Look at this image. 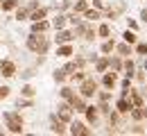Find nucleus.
I'll return each mask as SVG.
<instances>
[{"label": "nucleus", "mask_w": 147, "mask_h": 136, "mask_svg": "<svg viewBox=\"0 0 147 136\" xmlns=\"http://www.w3.org/2000/svg\"><path fill=\"white\" fill-rule=\"evenodd\" d=\"M50 30V23L43 18V20H34V25H32V32H36V34H43V32H48Z\"/></svg>", "instance_id": "obj_12"}, {"label": "nucleus", "mask_w": 147, "mask_h": 136, "mask_svg": "<svg viewBox=\"0 0 147 136\" xmlns=\"http://www.w3.org/2000/svg\"><path fill=\"white\" fill-rule=\"evenodd\" d=\"M145 91H147V89H145Z\"/></svg>", "instance_id": "obj_47"}, {"label": "nucleus", "mask_w": 147, "mask_h": 136, "mask_svg": "<svg viewBox=\"0 0 147 136\" xmlns=\"http://www.w3.org/2000/svg\"><path fill=\"white\" fill-rule=\"evenodd\" d=\"M7 95H9V86H0V100H5Z\"/></svg>", "instance_id": "obj_39"}, {"label": "nucleus", "mask_w": 147, "mask_h": 136, "mask_svg": "<svg viewBox=\"0 0 147 136\" xmlns=\"http://www.w3.org/2000/svg\"><path fill=\"white\" fill-rule=\"evenodd\" d=\"M88 9V0H77L75 2V14H84Z\"/></svg>", "instance_id": "obj_25"}, {"label": "nucleus", "mask_w": 147, "mask_h": 136, "mask_svg": "<svg viewBox=\"0 0 147 136\" xmlns=\"http://www.w3.org/2000/svg\"><path fill=\"white\" fill-rule=\"evenodd\" d=\"M100 111H102V114H111V107L107 102H102V104H100Z\"/></svg>", "instance_id": "obj_41"}, {"label": "nucleus", "mask_w": 147, "mask_h": 136, "mask_svg": "<svg viewBox=\"0 0 147 136\" xmlns=\"http://www.w3.org/2000/svg\"><path fill=\"white\" fill-rule=\"evenodd\" d=\"M50 129H52L55 134H63V132H66V120L52 116V127H50Z\"/></svg>", "instance_id": "obj_11"}, {"label": "nucleus", "mask_w": 147, "mask_h": 136, "mask_svg": "<svg viewBox=\"0 0 147 136\" xmlns=\"http://www.w3.org/2000/svg\"><path fill=\"white\" fill-rule=\"evenodd\" d=\"M25 18H30V7H27V9H18V12H16V20H25Z\"/></svg>", "instance_id": "obj_31"}, {"label": "nucleus", "mask_w": 147, "mask_h": 136, "mask_svg": "<svg viewBox=\"0 0 147 136\" xmlns=\"http://www.w3.org/2000/svg\"><path fill=\"white\" fill-rule=\"evenodd\" d=\"M131 134H145V129L140 127V125H134V129H129Z\"/></svg>", "instance_id": "obj_40"}, {"label": "nucleus", "mask_w": 147, "mask_h": 136, "mask_svg": "<svg viewBox=\"0 0 147 136\" xmlns=\"http://www.w3.org/2000/svg\"><path fill=\"white\" fill-rule=\"evenodd\" d=\"M120 86H122V89H131V77H127V75H125V79L120 82Z\"/></svg>", "instance_id": "obj_38"}, {"label": "nucleus", "mask_w": 147, "mask_h": 136, "mask_svg": "<svg viewBox=\"0 0 147 136\" xmlns=\"http://www.w3.org/2000/svg\"><path fill=\"white\" fill-rule=\"evenodd\" d=\"M102 84H104V89H113V86L118 84V73H115V70H111V73H104V77H102Z\"/></svg>", "instance_id": "obj_9"}, {"label": "nucleus", "mask_w": 147, "mask_h": 136, "mask_svg": "<svg viewBox=\"0 0 147 136\" xmlns=\"http://www.w3.org/2000/svg\"><path fill=\"white\" fill-rule=\"evenodd\" d=\"M129 116L134 118L136 122H140V120H145V107H134V109L129 111Z\"/></svg>", "instance_id": "obj_15"}, {"label": "nucleus", "mask_w": 147, "mask_h": 136, "mask_svg": "<svg viewBox=\"0 0 147 136\" xmlns=\"http://www.w3.org/2000/svg\"><path fill=\"white\" fill-rule=\"evenodd\" d=\"M143 68H145V70H147V59H145V61H143Z\"/></svg>", "instance_id": "obj_45"}, {"label": "nucleus", "mask_w": 147, "mask_h": 136, "mask_svg": "<svg viewBox=\"0 0 147 136\" xmlns=\"http://www.w3.org/2000/svg\"><path fill=\"white\" fill-rule=\"evenodd\" d=\"M107 68H109V55H104L102 59L95 61V70L97 73H107Z\"/></svg>", "instance_id": "obj_17"}, {"label": "nucleus", "mask_w": 147, "mask_h": 136, "mask_svg": "<svg viewBox=\"0 0 147 136\" xmlns=\"http://www.w3.org/2000/svg\"><path fill=\"white\" fill-rule=\"evenodd\" d=\"M129 97H131V102H134V107H145V100L140 95V91H136V89H131L129 91Z\"/></svg>", "instance_id": "obj_13"}, {"label": "nucleus", "mask_w": 147, "mask_h": 136, "mask_svg": "<svg viewBox=\"0 0 147 136\" xmlns=\"http://www.w3.org/2000/svg\"><path fill=\"white\" fill-rule=\"evenodd\" d=\"M125 75H127V77H134V75H136V66H134V61H131V59L125 61Z\"/></svg>", "instance_id": "obj_24"}, {"label": "nucleus", "mask_w": 147, "mask_h": 136, "mask_svg": "<svg viewBox=\"0 0 147 136\" xmlns=\"http://www.w3.org/2000/svg\"><path fill=\"white\" fill-rule=\"evenodd\" d=\"M97 93V82L93 77H86L84 82H82V86H79V95H84V97H93Z\"/></svg>", "instance_id": "obj_4"}, {"label": "nucleus", "mask_w": 147, "mask_h": 136, "mask_svg": "<svg viewBox=\"0 0 147 136\" xmlns=\"http://www.w3.org/2000/svg\"><path fill=\"white\" fill-rule=\"evenodd\" d=\"M18 7V0H5L2 2V12H11V9H16Z\"/></svg>", "instance_id": "obj_29"}, {"label": "nucleus", "mask_w": 147, "mask_h": 136, "mask_svg": "<svg viewBox=\"0 0 147 136\" xmlns=\"http://www.w3.org/2000/svg\"><path fill=\"white\" fill-rule=\"evenodd\" d=\"M109 34H111V27L107 25V23H102V25L97 27V37H102V39H109Z\"/></svg>", "instance_id": "obj_26"}, {"label": "nucleus", "mask_w": 147, "mask_h": 136, "mask_svg": "<svg viewBox=\"0 0 147 136\" xmlns=\"http://www.w3.org/2000/svg\"><path fill=\"white\" fill-rule=\"evenodd\" d=\"M66 75H68V73H66V68L55 70V82H63V79H66Z\"/></svg>", "instance_id": "obj_33"}, {"label": "nucleus", "mask_w": 147, "mask_h": 136, "mask_svg": "<svg viewBox=\"0 0 147 136\" xmlns=\"http://www.w3.org/2000/svg\"><path fill=\"white\" fill-rule=\"evenodd\" d=\"M140 20H143V23H147V9H143V12H140Z\"/></svg>", "instance_id": "obj_44"}, {"label": "nucleus", "mask_w": 147, "mask_h": 136, "mask_svg": "<svg viewBox=\"0 0 147 136\" xmlns=\"http://www.w3.org/2000/svg\"><path fill=\"white\" fill-rule=\"evenodd\" d=\"M48 48H50L48 37H41L36 32H32V34L27 37V50H32V52H36V55H45Z\"/></svg>", "instance_id": "obj_1"}, {"label": "nucleus", "mask_w": 147, "mask_h": 136, "mask_svg": "<svg viewBox=\"0 0 147 136\" xmlns=\"http://www.w3.org/2000/svg\"><path fill=\"white\" fill-rule=\"evenodd\" d=\"M122 39L127 41V43H131V45H136V43H138V37H136V32H134V30H125V34H122Z\"/></svg>", "instance_id": "obj_20"}, {"label": "nucleus", "mask_w": 147, "mask_h": 136, "mask_svg": "<svg viewBox=\"0 0 147 136\" xmlns=\"http://www.w3.org/2000/svg\"><path fill=\"white\" fill-rule=\"evenodd\" d=\"M68 41H73V32H59L57 34V43L61 45V43H68Z\"/></svg>", "instance_id": "obj_23"}, {"label": "nucleus", "mask_w": 147, "mask_h": 136, "mask_svg": "<svg viewBox=\"0 0 147 136\" xmlns=\"http://www.w3.org/2000/svg\"><path fill=\"white\" fill-rule=\"evenodd\" d=\"M127 27H129V30H136V27H138V23H136V20H129V18H127Z\"/></svg>", "instance_id": "obj_42"}, {"label": "nucleus", "mask_w": 147, "mask_h": 136, "mask_svg": "<svg viewBox=\"0 0 147 136\" xmlns=\"http://www.w3.org/2000/svg\"><path fill=\"white\" fill-rule=\"evenodd\" d=\"M109 100H111V89H107L100 93V102H109Z\"/></svg>", "instance_id": "obj_35"}, {"label": "nucleus", "mask_w": 147, "mask_h": 136, "mask_svg": "<svg viewBox=\"0 0 147 136\" xmlns=\"http://www.w3.org/2000/svg\"><path fill=\"white\" fill-rule=\"evenodd\" d=\"M113 50H115V43H113L111 39H107L104 43H102V55H109V52H113Z\"/></svg>", "instance_id": "obj_27"}, {"label": "nucleus", "mask_w": 147, "mask_h": 136, "mask_svg": "<svg viewBox=\"0 0 147 136\" xmlns=\"http://www.w3.org/2000/svg\"><path fill=\"white\" fill-rule=\"evenodd\" d=\"M70 104H73V109L77 111V114H86V102H84V95H75L73 100H70Z\"/></svg>", "instance_id": "obj_10"}, {"label": "nucleus", "mask_w": 147, "mask_h": 136, "mask_svg": "<svg viewBox=\"0 0 147 136\" xmlns=\"http://www.w3.org/2000/svg\"><path fill=\"white\" fill-rule=\"evenodd\" d=\"M73 45H59V48H57V55H59V57H70V55H73Z\"/></svg>", "instance_id": "obj_22"}, {"label": "nucleus", "mask_w": 147, "mask_h": 136, "mask_svg": "<svg viewBox=\"0 0 147 136\" xmlns=\"http://www.w3.org/2000/svg\"><path fill=\"white\" fill-rule=\"evenodd\" d=\"M57 109H59V118H61V120H66V122H68V120L73 118V111H75V109H73V104H70V102H61Z\"/></svg>", "instance_id": "obj_6"}, {"label": "nucleus", "mask_w": 147, "mask_h": 136, "mask_svg": "<svg viewBox=\"0 0 147 136\" xmlns=\"http://www.w3.org/2000/svg\"><path fill=\"white\" fill-rule=\"evenodd\" d=\"M70 134H75V136H91L93 132L84 125V122H73V125H70Z\"/></svg>", "instance_id": "obj_7"}, {"label": "nucleus", "mask_w": 147, "mask_h": 136, "mask_svg": "<svg viewBox=\"0 0 147 136\" xmlns=\"http://www.w3.org/2000/svg\"><path fill=\"white\" fill-rule=\"evenodd\" d=\"M145 120H147V107H145Z\"/></svg>", "instance_id": "obj_46"}, {"label": "nucleus", "mask_w": 147, "mask_h": 136, "mask_svg": "<svg viewBox=\"0 0 147 136\" xmlns=\"http://www.w3.org/2000/svg\"><path fill=\"white\" fill-rule=\"evenodd\" d=\"M97 114H100V107H86V120L88 122H95Z\"/></svg>", "instance_id": "obj_19"}, {"label": "nucleus", "mask_w": 147, "mask_h": 136, "mask_svg": "<svg viewBox=\"0 0 147 136\" xmlns=\"http://www.w3.org/2000/svg\"><path fill=\"white\" fill-rule=\"evenodd\" d=\"M115 52H118L120 57H129V55L134 52V50H131V43H127V41H125V43H120V45H115Z\"/></svg>", "instance_id": "obj_14"}, {"label": "nucleus", "mask_w": 147, "mask_h": 136, "mask_svg": "<svg viewBox=\"0 0 147 136\" xmlns=\"http://www.w3.org/2000/svg\"><path fill=\"white\" fill-rule=\"evenodd\" d=\"M68 18H70V23H73L75 27H77V25H79V23H84V20L79 18V16H77V14H75V12H73V14H70V16H68Z\"/></svg>", "instance_id": "obj_37"}, {"label": "nucleus", "mask_w": 147, "mask_h": 136, "mask_svg": "<svg viewBox=\"0 0 147 136\" xmlns=\"http://www.w3.org/2000/svg\"><path fill=\"white\" fill-rule=\"evenodd\" d=\"M84 18L86 20H97V18H102V14H100V9H91V7H88V9L84 12Z\"/></svg>", "instance_id": "obj_21"}, {"label": "nucleus", "mask_w": 147, "mask_h": 136, "mask_svg": "<svg viewBox=\"0 0 147 136\" xmlns=\"http://www.w3.org/2000/svg\"><path fill=\"white\" fill-rule=\"evenodd\" d=\"M0 73L5 77H14L16 75V64L14 61H0Z\"/></svg>", "instance_id": "obj_8"}, {"label": "nucleus", "mask_w": 147, "mask_h": 136, "mask_svg": "<svg viewBox=\"0 0 147 136\" xmlns=\"http://www.w3.org/2000/svg\"><path fill=\"white\" fill-rule=\"evenodd\" d=\"M5 120H7V127L11 134H23V120L16 111H7L5 114Z\"/></svg>", "instance_id": "obj_2"}, {"label": "nucleus", "mask_w": 147, "mask_h": 136, "mask_svg": "<svg viewBox=\"0 0 147 136\" xmlns=\"http://www.w3.org/2000/svg\"><path fill=\"white\" fill-rule=\"evenodd\" d=\"M61 97H63V100H68V102H70V100H73V97H75V93H73V89H68V86H63V89H61Z\"/></svg>", "instance_id": "obj_30"}, {"label": "nucleus", "mask_w": 147, "mask_h": 136, "mask_svg": "<svg viewBox=\"0 0 147 136\" xmlns=\"http://www.w3.org/2000/svg\"><path fill=\"white\" fill-rule=\"evenodd\" d=\"M109 68H111V70H115V73H120V70L125 68V64L120 61V57H113V59L109 57Z\"/></svg>", "instance_id": "obj_18"}, {"label": "nucleus", "mask_w": 147, "mask_h": 136, "mask_svg": "<svg viewBox=\"0 0 147 136\" xmlns=\"http://www.w3.org/2000/svg\"><path fill=\"white\" fill-rule=\"evenodd\" d=\"M145 73H147L145 68H143V70H136V75H134V77L138 79V82H147V77H145Z\"/></svg>", "instance_id": "obj_36"}, {"label": "nucleus", "mask_w": 147, "mask_h": 136, "mask_svg": "<svg viewBox=\"0 0 147 136\" xmlns=\"http://www.w3.org/2000/svg\"><path fill=\"white\" fill-rule=\"evenodd\" d=\"M131 109H134L131 97H120V100L115 102V111H118V114H129Z\"/></svg>", "instance_id": "obj_5"}, {"label": "nucleus", "mask_w": 147, "mask_h": 136, "mask_svg": "<svg viewBox=\"0 0 147 136\" xmlns=\"http://www.w3.org/2000/svg\"><path fill=\"white\" fill-rule=\"evenodd\" d=\"M20 93H23L25 97H32L36 91H34V86H30V84H27V86H23V91H20Z\"/></svg>", "instance_id": "obj_34"}, {"label": "nucleus", "mask_w": 147, "mask_h": 136, "mask_svg": "<svg viewBox=\"0 0 147 136\" xmlns=\"http://www.w3.org/2000/svg\"><path fill=\"white\" fill-rule=\"evenodd\" d=\"M45 16H48V9L45 7H36L34 12H30V18L32 20H43Z\"/></svg>", "instance_id": "obj_16"}, {"label": "nucleus", "mask_w": 147, "mask_h": 136, "mask_svg": "<svg viewBox=\"0 0 147 136\" xmlns=\"http://www.w3.org/2000/svg\"><path fill=\"white\" fill-rule=\"evenodd\" d=\"M93 5H95V9H102V7H104V2H102V0H93Z\"/></svg>", "instance_id": "obj_43"}, {"label": "nucleus", "mask_w": 147, "mask_h": 136, "mask_svg": "<svg viewBox=\"0 0 147 136\" xmlns=\"http://www.w3.org/2000/svg\"><path fill=\"white\" fill-rule=\"evenodd\" d=\"M95 30H93V25L86 20V23H79L77 25V30H75V37H82V39H86V41H93L95 39Z\"/></svg>", "instance_id": "obj_3"}, {"label": "nucleus", "mask_w": 147, "mask_h": 136, "mask_svg": "<svg viewBox=\"0 0 147 136\" xmlns=\"http://www.w3.org/2000/svg\"><path fill=\"white\" fill-rule=\"evenodd\" d=\"M52 25H55L57 30H61V27H63V25H66V16H57V18L52 20Z\"/></svg>", "instance_id": "obj_32"}, {"label": "nucleus", "mask_w": 147, "mask_h": 136, "mask_svg": "<svg viewBox=\"0 0 147 136\" xmlns=\"http://www.w3.org/2000/svg\"><path fill=\"white\" fill-rule=\"evenodd\" d=\"M136 55L147 57V43H145V41H138V43H136Z\"/></svg>", "instance_id": "obj_28"}]
</instances>
